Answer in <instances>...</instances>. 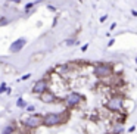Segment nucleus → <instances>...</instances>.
<instances>
[{"mask_svg": "<svg viewBox=\"0 0 137 134\" xmlns=\"http://www.w3.org/2000/svg\"><path fill=\"white\" fill-rule=\"evenodd\" d=\"M34 5H36V3H32V2H31V3H27V5H25V10H30Z\"/></svg>", "mask_w": 137, "mask_h": 134, "instance_id": "4468645a", "label": "nucleus"}, {"mask_svg": "<svg viewBox=\"0 0 137 134\" xmlns=\"http://www.w3.org/2000/svg\"><path fill=\"white\" fill-rule=\"evenodd\" d=\"M7 2H12V3H21V0H7Z\"/></svg>", "mask_w": 137, "mask_h": 134, "instance_id": "412c9836", "label": "nucleus"}, {"mask_svg": "<svg viewBox=\"0 0 137 134\" xmlns=\"http://www.w3.org/2000/svg\"><path fill=\"white\" fill-rule=\"evenodd\" d=\"M25 44H27V40L25 38H18V40H15L13 43L9 46V52L11 53H18L22 50V47H25Z\"/></svg>", "mask_w": 137, "mask_h": 134, "instance_id": "0eeeda50", "label": "nucleus"}, {"mask_svg": "<svg viewBox=\"0 0 137 134\" xmlns=\"http://www.w3.org/2000/svg\"><path fill=\"white\" fill-rule=\"evenodd\" d=\"M112 74V66L111 65H105V63H97L95 66V75L99 78H105L108 75Z\"/></svg>", "mask_w": 137, "mask_h": 134, "instance_id": "20e7f679", "label": "nucleus"}, {"mask_svg": "<svg viewBox=\"0 0 137 134\" xmlns=\"http://www.w3.org/2000/svg\"><path fill=\"white\" fill-rule=\"evenodd\" d=\"M136 62H137V57H136Z\"/></svg>", "mask_w": 137, "mask_h": 134, "instance_id": "5701e85b", "label": "nucleus"}, {"mask_svg": "<svg viewBox=\"0 0 137 134\" xmlns=\"http://www.w3.org/2000/svg\"><path fill=\"white\" fill-rule=\"evenodd\" d=\"M47 7H49V9H50V10H53V12H55V10H56V7H55V6H52V5H49V6H47Z\"/></svg>", "mask_w": 137, "mask_h": 134, "instance_id": "aec40b11", "label": "nucleus"}, {"mask_svg": "<svg viewBox=\"0 0 137 134\" xmlns=\"http://www.w3.org/2000/svg\"><path fill=\"white\" fill-rule=\"evenodd\" d=\"M106 108L109 111H112V112H119L121 108H122V100L118 99V97H114V99H111L106 103Z\"/></svg>", "mask_w": 137, "mask_h": 134, "instance_id": "423d86ee", "label": "nucleus"}, {"mask_svg": "<svg viewBox=\"0 0 137 134\" xmlns=\"http://www.w3.org/2000/svg\"><path fill=\"white\" fill-rule=\"evenodd\" d=\"M89 49V44H84L83 47H81V50H83V52H85V50H87Z\"/></svg>", "mask_w": 137, "mask_h": 134, "instance_id": "6ab92c4d", "label": "nucleus"}, {"mask_svg": "<svg viewBox=\"0 0 137 134\" xmlns=\"http://www.w3.org/2000/svg\"><path fill=\"white\" fill-rule=\"evenodd\" d=\"M65 105L68 108H75V106H78L81 102H83V96L80 93H75V91H72V93H69L66 97H65Z\"/></svg>", "mask_w": 137, "mask_h": 134, "instance_id": "7ed1b4c3", "label": "nucleus"}, {"mask_svg": "<svg viewBox=\"0 0 137 134\" xmlns=\"http://www.w3.org/2000/svg\"><path fill=\"white\" fill-rule=\"evenodd\" d=\"M40 100L44 103H56V96L52 93V91H44L43 94H40Z\"/></svg>", "mask_w": 137, "mask_h": 134, "instance_id": "6e6552de", "label": "nucleus"}, {"mask_svg": "<svg viewBox=\"0 0 137 134\" xmlns=\"http://www.w3.org/2000/svg\"><path fill=\"white\" fill-rule=\"evenodd\" d=\"M80 2H81V0H80Z\"/></svg>", "mask_w": 137, "mask_h": 134, "instance_id": "b1692460", "label": "nucleus"}, {"mask_svg": "<svg viewBox=\"0 0 137 134\" xmlns=\"http://www.w3.org/2000/svg\"><path fill=\"white\" fill-rule=\"evenodd\" d=\"M44 91H47V80L46 78H41L38 81L34 82V86H32V93H36V94H43Z\"/></svg>", "mask_w": 137, "mask_h": 134, "instance_id": "39448f33", "label": "nucleus"}, {"mask_svg": "<svg viewBox=\"0 0 137 134\" xmlns=\"http://www.w3.org/2000/svg\"><path fill=\"white\" fill-rule=\"evenodd\" d=\"M65 43H66V46H72V44H77L75 41H74V40H71V38H69V40H66Z\"/></svg>", "mask_w": 137, "mask_h": 134, "instance_id": "2eb2a0df", "label": "nucleus"}, {"mask_svg": "<svg viewBox=\"0 0 137 134\" xmlns=\"http://www.w3.org/2000/svg\"><path fill=\"white\" fill-rule=\"evenodd\" d=\"M16 106H18V108H27V102H25L22 97H19L18 102H16Z\"/></svg>", "mask_w": 137, "mask_h": 134, "instance_id": "9d476101", "label": "nucleus"}, {"mask_svg": "<svg viewBox=\"0 0 137 134\" xmlns=\"http://www.w3.org/2000/svg\"><path fill=\"white\" fill-rule=\"evenodd\" d=\"M13 131H15V125L9 124V125H6V127H5V130L2 131V134H13Z\"/></svg>", "mask_w": 137, "mask_h": 134, "instance_id": "1a4fd4ad", "label": "nucleus"}, {"mask_svg": "<svg viewBox=\"0 0 137 134\" xmlns=\"http://www.w3.org/2000/svg\"><path fill=\"white\" fill-rule=\"evenodd\" d=\"M7 90V87H6V84H5V82H2V86H0V94H2V93H5V91Z\"/></svg>", "mask_w": 137, "mask_h": 134, "instance_id": "f8f14e48", "label": "nucleus"}, {"mask_svg": "<svg viewBox=\"0 0 137 134\" xmlns=\"http://www.w3.org/2000/svg\"><path fill=\"white\" fill-rule=\"evenodd\" d=\"M30 77H31V74H25V75H22V77H21L19 80H21V81H25V80H28Z\"/></svg>", "mask_w": 137, "mask_h": 134, "instance_id": "ddd939ff", "label": "nucleus"}, {"mask_svg": "<svg viewBox=\"0 0 137 134\" xmlns=\"http://www.w3.org/2000/svg\"><path fill=\"white\" fill-rule=\"evenodd\" d=\"M106 19H108V16H106V15H103V16H102V18H100V22H105Z\"/></svg>", "mask_w": 137, "mask_h": 134, "instance_id": "f3484780", "label": "nucleus"}, {"mask_svg": "<svg viewBox=\"0 0 137 134\" xmlns=\"http://www.w3.org/2000/svg\"><path fill=\"white\" fill-rule=\"evenodd\" d=\"M24 125L27 128H37V127H40V125H43V116L32 113V115L27 116V118L24 119Z\"/></svg>", "mask_w": 137, "mask_h": 134, "instance_id": "f03ea898", "label": "nucleus"}, {"mask_svg": "<svg viewBox=\"0 0 137 134\" xmlns=\"http://www.w3.org/2000/svg\"><path fill=\"white\" fill-rule=\"evenodd\" d=\"M114 43H115V38H112V40H109V43H108V46H109V47H111V46H112V44H114Z\"/></svg>", "mask_w": 137, "mask_h": 134, "instance_id": "a211bd4d", "label": "nucleus"}, {"mask_svg": "<svg viewBox=\"0 0 137 134\" xmlns=\"http://www.w3.org/2000/svg\"><path fill=\"white\" fill-rule=\"evenodd\" d=\"M112 133H114V134H121V133H122V127H121V125H116V127L112 130Z\"/></svg>", "mask_w": 137, "mask_h": 134, "instance_id": "9b49d317", "label": "nucleus"}, {"mask_svg": "<svg viewBox=\"0 0 137 134\" xmlns=\"http://www.w3.org/2000/svg\"><path fill=\"white\" fill-rule=\"evenodd\" d=\"M131 15H133V16H137V10L133 9V10H131Z\"/></svg>", "mask_w": 137, "mask_h": 134, "instance_id": "4be33fe9", "label": "nucleus"}, {"mask_svg": "<svg viewBox=\"0 0 137 134\" xmlns=\"http://www.w3.org/2000/svg\"><path fill=\"white\" fill-rule=\"evenodd\" d=\"M62 113L61 112H49V113H46L43 116V125H46V127H56V125H61L62 122H65L68 119V112H65V115H62Z\"/></svg>", "mask_w": 137, "mask_h": 134, "instance_id": "f257e3e1", "label": "nucleus"}, {"mask_svg": "<svg viewBox=\"0 0 137 134\" xmlns=\"http://www.w3.org/2000/svg\"><path fill=\"white\" fill-rule=\"evenodd\" d=\"M34 109H36L34 106H27V111H28V112H34Z\"/></svg>", "mask_w": 137, "mask_h": 134, "instance_id": "dca6fc26", "label": "nucleus"}]
</instances>
